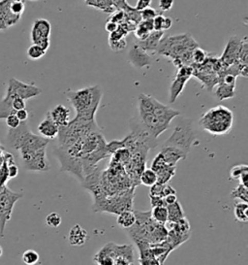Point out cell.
Instances as JSON below:
<instances>
[{
    "mask_svg": "<svg viewBox=\"0 0 248 265\" xmlns=\"http://www.w3.org/2000/svg\"><path fill=\"white\" fill-rule=\"evenodd\" d=\"M164 200H165L166 205H170V204H173L178 201V197H177V195H171V196L164 197Z\"/></svg>",
    "mask_w": 248,
    "mask_h": 265,
    "instance_id": "51",
    "label": "cell"
},
{
    "mask_svg": "<svg viewBox=\"0 0 248 265\" xmlns=\"http://www.w3.org/2000/svg\"><path fill=\"white\" fill-rule=\"evenodd\" d=\"M159 154H161L163 161L171 166H177V163L180 161H183L187 157V155L183 154L180 150L171 147H164V146L161 151L159 152Z\"/></svg>",
    "mask_w": 248,
    "mask_h": 265,
    "instance_id": "21",
    "label": "cell"
},
{
    "mask_svg": "<svg viewBox=\"0 0 248 265\" xmlns=\"http://www.w3.org/2000/svg\"><path fill=\"white\" fill-rule=\"evenodd\" d=\"M13 1L16 0H0V31L7 30L10 27L16 26L22 19V16L14 15L11 12L10 5Z\"/></svg>",
    "mask_w": 248,
    "mask_h": 265,
    "instance_id": "16",
    "label": "cell"
},
{
    "mask_svg": "<svg viewBox=\"0 0 248 265\" xmlns=\"http://www.w3.org/2000/svg\"><path fill=\"white\" fill-rule=\"evenodd\" d=\"M47 51H45L41 47L37 46L32 44L26 51V55L27 58L31 60H39L43 58L44 56L46 55Z\"/></svg>",
    "mask_w": 248,
    "mask_h": 265,
    "instance_id": "33",
    "label": "cell"
},
{
    "mask_svg": "<svg viewBox=\"0 0 248 265\" xmlns=\"http://www.w3.org/2000/svg\"><path fill=\"white\" fill-rule=\"evenodd\" d=\"M150 198V204L151 207H160V206H164V207H167L166 203H165V200L163 197H149Z\"/></svg>",
    "mask_w": 248,
    "mask_h": 265,
    "instance_id": "45",
    "label": "cell"
},
{
    "mask_svg": "<svg viewBox=\"0 0 248 265\" xmlns=\"http://www.w3.org/2000/svg\"><path fill=\"white\" fill-rule=\"evenodd\" d=\"M197 47L199 44L192 35L182 33L163 37L155 52L171 59L175 66L179 68L183 65L191 66L192 52Z\"/></svg>",
    "mask_w": 248,
    "mask_h": 265,
    "instance_id": "4",
    "label": "cell"
},
{
    "mask_svg": "<svg viewBox=\"0 0 248 265\" xmlns=\"http://www.w3.org/2000/svg\"><path fill=\"white\" fill-rule=\"evenodd\" d=\"M119 253V245L108 243L93 257L96 265H115Z\"/></svg>",
    "mask_w": 248,
    "mask_h": 265,
    "instance_id": "17",
    "label": "cell"
},
{
    "mask_svg": "<svg viewBox=\"0 0 248 265\" xmlns=\"http://www.w3.org/2000/svg\"><path fill=\"white\" fill-rule=\"evenodd\" d=\"M164 19L165 17L163 15H158L154 17L152 23H154V29L155 31H163V24H164Z\"/></svg>",
    "mask_w": 248,
    "mask_h": 265,
    "instance_id": "43",
    "label": "cell"
},
{
    "mask_svg": "<svg viewBox=\"0 0 248 265\" xmlns=\"http://www.w3.org/2000/svg\"><path fill=\"white\" fill-rule=\"evenodd\" d=\"M111 1L117 10H125L130 6L127 0H111Z\"/></svg>",
    "mask_w": 248,
    "mask_h": 265,
    "instance_id": "47",
    "label": "cell"
},
{
    "mask_svg": "<svg viewBox=\"0 0 248 265\" xmlns=\"http://www.w3.org/2000/svg\"><path fill=\"white\" fill-rule=\"evenodd\" d=\"M16 116H17V119L20 120L21 122H24V121H27V120H28L29 114H28L26 109H22V110L16 112Z\"/></svg>",
    "mask_w": 248,
    "mask_h": 265,
    "instance_id": "49",
    "label": "cell"
},
{
    "mask_svg": "<svg viewBox=\"0 0 248 265\" xmlns=\"http://www.w3.org/2000/svg\"><path fill=\"white\" fill-rule=\"evenodd\" d=\"M109 45L112 51L119 52V51H123L126 48L127 43H126L125 38H122L119 40H109Z\"/></svg>",
    "mask_w": 248,
    "mask_h": 265,
    "instance_id": "39",
    "label": "cell"
},
{
    "mask_svg": "<svg viewBox=\"0 0 248 265\" xmlns=\"http://www.w3.org/2000/svg\"><path fill=\"white\" fill-rule=\"evenodd\" d=\"M140 183L146 187H151L157 183V175L151 168H146L140 176Z\"/></svg>",
    "mask_w": 248,
    "mask_h": 265,
    "instance_id": "30",
    "label": "cell"
},
{
    "mask_svg": "<svg viewBox=\"0 0 248 265\" xmlns=\"http://www.w3.org/2000/svg\"><path fill=\"white\" fill-rule=\"evenodd\" d=\"M241 44H242V38H240L239 36H232L229 39L228 43L225 47V50L223 51L222 56L219 58V60L222 64L223 70H225L228 66L238 61Z\"/></svg>",
    "mask_w": 248,
    "mask_h": 265,
    "instance_id": "14",
    "label": "cell"
},
{
    "mask_svg": "<svg viewBox=\"0 0 248 265\" xmlns=\"http://www.w3.org/2000/svg\"><path fill=\"white\" fill-rule=\"evenodd\" d=\"M234 214L235 218L238 222H248V204L240 202L236 204L234 207Z\"/></svg>",
    "mask_w": 248,
    "mask_h": 265,
    "instance_id": "31",
    "label": "cell"
},
{
    "mask_svg": "<svg viewBox=\"0 0 248 265\" xmlns=\"http://www.w3.org/2000/svg\"><path fill=\"white\" fill-rule=\"evenodd\" d=\"M234 125V114L227 107L219 105L205 112L200 118L199 126L205 132L214 135L221 136L228 134Z\"/></svg>",
    "mask_w": 248,
    "mask_h": 265,
    "instance_id": "7",
    "label": "cell"
},
{
    "mask_svg": "<svg viewBox=\"0 0 248 265\" xmlns=\"http://www.w3.org/2000/svg\"><path fill=\"white\" fill-rule=\"evenodd\" d=\"M140 13H141L142 21H154V17L157 16V12L151 7L144 9Z\"/></svg>",
    "mask_w": 248,
    "mask_h": 265,
    "instance_id": "40",
    "label": "cell"
},
{
    "mask_svg": "<svg viewBox=\"0 0 248 265\" xmlns=\"http://www.w3.org/2000/svg\"><path fill=\"white\" fill-rule=\"evenodd\" d=\"M61 222H62V219H61L60 215L56 212H51V214L48 215L46 218L47 225L52 228L59 227L61 224Z\"/></svg>",
    "mask_w": 248,
    "mask_h": 265,
    "instance_id": "36",
    "label": "cell"
},
{
    "mask_svg": "<svg viewBox=\"0 0 248 265\" xmlns=\"http://www.w3.org/2000/svg\"><path fill=\"white\" fill-rule=\"evenodd\" d=\"M163 37H164V31H155V30H154L150 34L146 37L145 40L139 41L136 44L142 50L146 51L147 54L148 52H155Z\"/></svg>",
    "mask_w": 248,
    "mask_h": 265,
    "instance_id": "22",
    "label": "cell"
},
{
    "mask_svg": "<svg viewBox=\"0 0 248 265\" xmlns=\"http://www.w3.org/2000/svg\"><path fill=\"white\" fill-rule=\"evenodd\" d=\"M134 193L135 188H132L118 195L96 200L93 202V210L94 212H105L113 215L131 211L133 209Z\"/></svg>",
    "mask_w": 248,
    "mask_h": 265,
    "instance_id": "9",
    "label": "cell"
},
{
    "mask_svg": "<svg viewBox=\"0 0 248 265\" xmlns=\"http://www.w3.org/2000/svg\"><path fill=\"white\" fill-rule=\"evenodd\" d=\"M22 259L25 264L35 265L38 263V261L40 259V256L34 250H27L23 254Z\"/></svg>",
    "mask_w": 248,
    "mask_h": 265,
    "instance_id": "34",
    "label": "cell"
},
{
    "mask_svg": "<svg viewBox=\"0 0 248 265\" xmlns=\"http://www.w3.org/2000/svg\"><path fill=\"white\" fill-rule=\"evenodd\" d=\"M51 120H53L60 128L66 127L70 122V110L62 104H59L53 107L51 111L48 112Z\"/></svg>",
    "mask_w": 248,
    "mask_h": 265,
    "instance_id": "20",
    "label": "cell"
},
{
    "mask_svg": "<svg viewBox=\"0 0 248 265\" xmlns=\"http://www.w3.org/2000/svg\"><path fill=\"white\" fill-rule=\"evenodd\" d=\"M175 0H159V9L162 12L170 11L174 6Z\"/></svg>",
    "mask_w": 248,
    "mask_h": 265,
    "instance_id": "44",
    "label": "cell"
},
{
    "mask_svg": "<svg viewBox=\"0 0 248 265\" xmlns=\"http://www.w3.org/2000/svg\"><path fill=\"white\" fill-rule=\"evenodd\" d=\"M171 26H173V20H171V17H165V19H164V24H163V31L170 29Z\"/></svg>",
    "mask_w": 248,
    "mask_h": 265,
    "instance_id": "52",
    "label": "cell"
},
{
    "mask_svg": "<svg viewBox=\"0 0 248 265\" xmlns=\"http://www.w3.org/2000/svg\"><path fill=\"white\" fill-rule=\"evenodd\" d=\"M68 240L72 246H83L87 240V231L80 224H75L69 231Z\"/></svg>",
    "mask_w": 248,
    "mask_h": 265,
    "instance_id": "23",
    "label": "cell"
},
{
    "mask_svg": "<svg viewBox=\"0 0 248 265\" xmlns=\"http://www.w3.org/2000/svg\"><path fill=\"white\" fill-rule=\"evenodd\" d=\"M105 28H106V30H107L109 33H111V32H113V31H116V30L118 29V25L115 24V23H112V22L108 21L107 24H106V26H105Z\"/></svg>",
    "mask_w": 248,
    "mask_h": 265,
    "instance_id": "50",
    "label": "cell"
},
{
    "mask_svg": "<svg viewBox=\"0 0 248 265\" xmlns=\"http://www.w3.org/2000/svg\"><path fill=\"white\" fill-rule=\"evenodd\" d=\"M86 5L92 8L102 11L106 14H112L117 11L111 0H85Z\"/></svg>",
    "mask_w": 248,
    "mask_h": 265,
    "instance_id": "25",
    "label": "cell"
},
{
    "mask_svg": "<svg viewBox=\"0 0 248 265\" xmlns=\"http://www.w3.org/2000/svg\"><path fill=\"white\" fill-rule=\"evenodd\" d=\"M165 184H160V183H155L154 186L150 187L149 189V197H160L162 196L163 188H164Z\"/></svg>",
    "mask_w": 248,
    "mask_h": 265,
    "instance_id": "42",
    "label": "cell"
},
{
    "mask_svg": "<svg viewBox=\"0 0 248 265\" xmlns=\"http://www.w3.org/2000/svg\"><path fill=\"white\" fill-rule=\"evenodd\" d=\"M25 2L24 0H16V1H13L10 5V10L11 12L14 14V15H17V16H23L24 12H25Z\"/></svg>",
    "mask_w": 248,
    "mask_h": 265,
    "instance_id": "37",
    "label": "cell"
},
{
    "mask_svg": "<svg viewBox=\"0 0 248 265\" xmlns=\"http://www.w3.org/2000/svg\"><path fill=\"white\" fill-rule=\"evenodd\" d=\"M51 25L46 19L35 20L31 31L30 39L34 45L41 47L45 51H48L51 46Z\"/></svg>",
    "mask_w": 248,
    "mask_h": 265,
    "instance_id": "12",
    "label": "cell"
},
{
    "mask_svg": "<svg viewBox=\"0 0 248 265\" xmlns=\"http://www.w3.org/2000/svg\"><path fill=\"white\" fill-rule=\"evenodd\" d=\"M152 220L158 223L165 224L168 222V210L167 207L160 206V207H154L150 212Z\"/></svg>",
    "mask_w": 248,
    "mask_h": 265,
    "instance_id": "29",
    "label": "cell"
},
{
    "mask_svg": "<svg viewBox=\"0 0 248 265\" xmlns=\"http://www.w3.org/2000/svg\"><path fill=\"white\" fill-rule=\"evenodd\" d=\"M235 89H236V86L227 85L224 83H218L215 86L214 95L218 100L231 99L235 96Z\"/></svg>",
    "mask_w": 248,
    "mask_h": 265,
    "instance_id": "24",
    "label": "cell"
},
{
    "mask_svg": "<svg viewBox=\"0 0 248 265\" xmlns=\"http://www.w3.org/2000/svg\"><path fill=\"white\" fill-rule=\"evenodd\" d=\"M240 182L241 185L248 188V171L243 172L240 177Z\"/></svg>",
    "mask_w": 248,
    "mask_h": 265,
    "instance_id": "53",
    "label": "cell"
},
{
    "mask_svg": "<svg viewBox=\"0 0 248 265\" xmlns=\"http://www.w3.org/2000/svg\"><path fill=\"white\" fill-rule=\"evenodd\" d=\"M30 1H36V0H30Z\"/></svg>",
    "mask_w": 248,
    "mask_h": 265,
    "instance_id": "55",
    "label": "cell"
},
{
    "mask_svg": "<svg viewBox=\"0 0 248 265\" xmlns=\"http://www.w3.org/2000/svg\"><path fill=\"white\" fill-rule=\"evenodd\" d=\"M103 92L98 85L78 91H67L66 97L76 112V120H95L96 113L102 101Z\"/></svg>",
    "mask_w": 248,
    "mask_h": 265,
    "instance_id": "5",
    "label": "cell"
},
{
    "mask_svg": "<svg viewBox=\"0 0 248 265\" xmlns=\"http://www.w3.org/2000/svg\"><path fill=\"white\" fill-rule=\"evenodd\" d=\"M248 171V166L246 164L236 165L230 170V179L239 180L243 172Z\"/></svg>",
    "mask_w": 248,
    "mask_h": 265,
    "instance_id": "38",
    "label": "cell"
},
{
    "mask_svg": "<svg viewBox=\"0 0 248 265\" xmlns=\"http://www.w3.org/2000/svg\"><path fill=\"white\" fill-rule=\"evenodd\" d=\"M23 197L22 192L13 191L6 185L0 187V237L4 236L6 224L11 220L15 204Z\"/></svg>",
    "mask_w": 248,
    "mask_h": 265,
    "instance_id": "10",
    "label": "cell"
},
{
    "mask_svg": "<svg viewBox=\"0 0 248 265\" xmlns=\"http://www.w3.org/2000/svg\"><path fill=\"white\" fill-rule=\"evenodd\" d=\"M154 30L152 21H141L134 30V34L139 41H143Z\"/></svg>",
    "mask_w": 248,
    "mask_h": 265,
    "instance_id": "26",
    "label": "cell"
},
{
    "mask_svg": "<svg viewBox=\"0 0 248 265\" xmlns=\"http://www.w3.org/2000/svg\"><path fill=\"white\" fill-rule=\"evenodd\" d=\"M171 195H177L176 189L173 188V187H171L169 184H165V186H164V188H163L162 196H161V197L164 198V197L171 196Z\"/></svg>",
    "mask_w": 248,
    "mask_h": 265,
    "instance_id": "48",
    "label": "cell"
},
{
    "mask_svg": "<svg viewBox=\"0 0 248 265\" xmlns=\"http://www.w3.org/2000/svg\"><path fill=\"white\" fill-rule=\"evenodd\" d=\"M134 213L136 216V222L127 229L134 243L145 242L149 245H155L167 239L168 229L165 224L154 221L150 212L134 211Z\"/></svg>",
    "mask_w": 248,
    "mask_h": 265,
    "instance_id": "6",
    "label": "cell"
},
{
    "mask_svg": "<svg viewBox=\"0 0 248 265\" xmlns=\"http://www.w3.org/2000/svg\"><path fill=\"white\" fill-rule=\"evenodd\" d=\"M118 224L124 229H128L132 227L136 222V216L133 210L131 211H124L120 215H118Z\"/></svg>",
    "mask_w": 248,
    "mask_h": 265,
    "instance_id": "28",
    "label": "cell"
},
{
    "mask_svg": "<svg viewBox=\"0 0 248 265\" xmlns=\"http://www.w3.org/2000/svg\"><path fill=\"white\" fill-rule=\"evenodd\" d=\"M150 168L156 173L157 182L160 184H168L176 174V166L168 165L159 153L154 157Z\"/></svg>",
    "mask_w": 248,
    "mask_h": 265,
    "instance_id": "15",
    "label": "cell"
},
{
    "mask_svg": "<svg viewBox=\"0 0 248 265\" xmlns=\"http://www.w3.org/2000/svg\"><path fill=\"white\" fill-rule=\"evenodd\" d=\"M207 57L206 51L200 48V46L197 47L193 52H192V64H201L205 61ZM191 64V65H192Z\"/></svg>",
    "mask_w": 248,
    "mask_h": 265,
    "instance_id": "35",
    "label": "cell"
},
{
    "mask_svg": "<svg viewBox=\"0 0 248 265\" xmlns=\"http://www.w3.org/2000/svg\"><path fill=\"white\" fill-rule=\"evenodd\" d=\"M7 143L18 153L26 170L48 172L51 169L47 156L50 140L34 134L26 121L21 122L17 129H9Z\"/></svg>",
    "mask_w": 248,
    "mask_h": 265,
    "instance_id": "2",
    "label": "cell"
},
{
    "mask_svg": "<svg viewBox=\"0 0 248 265\" xmlns=\"http://www.w3.org/2000/svg\"><path fill=\"white\" fill-rule=\"evenodd\" d=\"M232 199L240 200V202L248 203V188L240 184L236 188H234L231 192Z\"/></svg>",
    "mask_w": 248,
    "mask_h": 265,
    "instance_id": "32",
    "label": "cell"
},
{
    "mask_svg": "<svg viewBox=\"0 0 248 265\" xmlns=\"http://www.w3.org/2000/svg\"><path fill=\"white\" fill-rule=\"evenodd\" d=\"M192 77H193V68L191 66L183 65L178 68L177 74L170 86V94H169L170 103H175L177 101L179 96L183 92L185 85Z\"/></svg>",
    "mask_w": 248,
    "mask_h": 265,
    "instance_id": "13",
    "label": "cell"
},
{
    "mask_svg": "<svg viewBox=\"0 0 248 265\" xmlns=\"http://www.w3.org/2000/svg\"><path fill=\"white\" fill-rule=\"evenodd\" d=\"M42 94V90L39 86L32 84H26L16 78H10L7 84V90L5 97L13 99L15 97H21L25 100L34 98Z\"/></svg>",
    "mask_w": 248,
    "mask_h": 265,
    "instance_id": "11",
    "label": "cell"
},
{
    "mask_svg": "<svg viewBox=\"0 0 248 265\" xmlns=\"http://www.w3.org/2000/svg\"><path fill=\"white\" fill-rule=\"evenodd\" d=\"M2 255H3V250H2L1 246H0V257H2Z\"/></svg>",
    "mask_w": 248,
    "mask_h": 265,
    "instance_id": "54",
    "label": "cell"
},
{
    "mask_svg": "<svg viewBox=\"0 0 248 265\" xmlns=\"http://www.w3.org/2000/svg\"><path fill=\"white\" fill-rule=\"evenodd\" d=\"M167 210H168V222H176L185 218L183 208L179 201L170 205H167Z\"/></svg>",
    "mask_w": 248,
    "mask_h": 265,
    "instance_id": "27",
    "label": "cell"
},
{
    "mask_svg": "<svg viewBox=\"0 0 248 265\" xmlns=\"http://www.w3.org/2000/svg\"><path fill=\"white\" fill-rule=\"evenodd\" d=\"M58 139L53 154L60 162V171L68 172L81 183L98 168V163L111 156L96 120L73 119L60 128Z\"/></svg>",
    "mask_w": 248,
    "mask_h": 265,
    "instance_id": "1",
    "label": "cell"
},
{
    "mask_svg": "<svg viewBox=\"0 0 248 265\" xmlns=\"http://www.w3.org/2000/svg\"><path fill=\"white\" fill-rule=\"evenodd\" d=\"M128 61L134 67L142 69L148 67L150 65L151 59L149 54L142 50L137 44H135L129 51Z\"/></svg>",
    "mask_w": 248,
    "mask_h": 265,
    "instance_id": "18",
    "label": "cell"
},
{
    "mask_svg": "<svg viewBox=\"0 0 248 265\" xmlns=\"http://www.w3.org/2000/svg\"><path fill=\"white\" fill-rule=\"evenodd\" d=\"M179 120L176 123V127L165 143L164 147H171L181 151L183 154H187L190 149L196 140V132L193 128V121L188 119L179 116Z\"/></svg>",
    "mask_w": 248,
    "mask_h": 265,
    "instance_id": "8",
    "label": "cell"
},
{
    "mask_svg": "<svg viewBox=\"0 0 248 265\" xmlns=\"http://www.w3.org/2000/svg\"><path fill=\"white\" fill-rule=\"evenodd\" d=\"M180 115V111L158 101L151 95L141 94L138 97L136 119L141 127L155 139L169 129L171 121Z\"/></svg>",
    "mask_w": 248,
    "mask_h": 265,
    "instance_id": "3",
    "label": "cell"
},
{
    "mask_svg": "<svg viewBox=\"0 0 248 265\" xmlns=\"http://www.w3.org/2000/svg\"><path fill=\"white\" fill-rule=\"evenodd\" d=\"M0 148H1V144H0Z\"/></svg>",
    "mask_w": 248,
    "mask_h": 265,
    "instance_id": "56",
    "label": "cell"
},
{
    "mask_svg": "<svg viewBox=\"0 0 248 265\" xmlns=\"http://www.w3.org/2000/svg\"><path fill=\"white\" fill-rule=\"evenodd\" d=\"M6 125L9 129H17V127L21 125V121L17 119L16 114H11L8 117L5 119Z\"/></svg>",
    "mask_w": 248,
    "mask_h": 265,
    "instance_id": "41",
    "label": "cell"
},
{
    "mask_svg": "<svg viewBox=\"0 0 248 265\" xmlns=\"http://www.w3.org/2000/svg\"><path fill=\"white\" fill-rule=\"evenodd\" d=\"M37 129L40 136L44 137L48 140H52L56 138L60 132V127L51 120L49 114L46 115V118L39 123Z\"/></svg>",
    "mask_w": 248,
    "mask_h": 265,
    "instance_id": "19",
    "label": "cell"
},
{
    "mask_svg": "<svg viewBox=\"0 0 248 265\" xmlns=\"http://www.w3.org/2000/svg\"><path fill=\"white\" fill-rule=\"evenodd\" d=\"M152 0H137V3H136V6L135 9L138 11H143L144 9L147 8L150 6Z\"/></svg>",
    "mask_w": 248,
    "mask_h": 265,
    "instance_id": "46",
    "label": "cell"
}]
</instances>
